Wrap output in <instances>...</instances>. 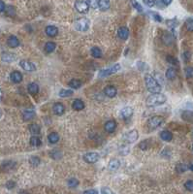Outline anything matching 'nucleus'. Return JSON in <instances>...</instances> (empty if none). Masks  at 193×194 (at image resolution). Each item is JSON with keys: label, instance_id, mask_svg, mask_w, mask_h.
Returning a JSON list of instances; mask_svg holds the SVG:
<instances>
[{"label": "nucleus", "instance_id": "obj_1", "mask_svg": "<svg viewBox=\"0 0 193 194\" xmlns=\"http://www.w3.org/2000/svg\"><path fill=\"white\" fill-rule=\"evenodd\" d=\"M145 84L147 89L152 93H159L161 91V85L152 75L145 76Z\"/></svg>", "mask_w": 193, "mask_h": 194}, {"label": "nucleus", "instance_id": "obj_2", "mask_svg": "<svg viewBox=\"0 0 193 194\" xmlns=\"http://www.w3.org/2000/svg\"><path fill=\"white\" fill-rule=\"evenodd\" d=\"M166 101H167V97L164 94H161L160 92L153 93L152 95H151L147 99V105L151 107H155L164 104Z\"/></svg>", "mask_w": 193, "mask_h": 194}, {"label": "nucleus", "instance_id": "obj_3", "mask_svg": "<svg viewBox=\"0 0 193 194\" xmlns=\"http://www.w3.org/2000/svg\"><path fill=\"white\" fill-rule=\"evenodd\" d=\"M89 24H90V21H89L88 19H87V18H82L80 19H78L76 23H75V27H76V29L79 30V31L85 32L87 30H88Z\"/></svg>", "mask_w": 193, "mask_h": 194}, {"label": "nucleus", "instance_id": "obj_4", "mask_svg": "<svg viewBox=\"0 0 193 194\" xmlns=\"http://www.w3.org/2000/svg\"><path fill=\"white\" fill-rule=\"evenodd\" d=\"M121 69V66H120V64L117 63L115 64L114 66H112L111 68H107V69H104V70H101L99 72V74H98V77L99 78H105V77H109L113 74H115L117 73L118 71H119Z\"/></svg>", "mask_w": 193, "mask_h": 194}, {"label": "nucleus", "instance_id": "obj_5", "mask_svg": "<svg viewBox=\"0 0 193 194\" xmlns=\"http://www.w3.org/2000/svg\"><path fill=\"white\" fill-rule=\"evenodd\" d=\"M75 9L81 14H85L88 13L89 10V5L87 1H82V0H78L74 4Z\"/></svg>", "mask_w": 193, "mask_h": 194}, {"label": "nucleus", "instance_id": "obj_6", "mask_svg": "<svg viewBox=\"0 0 193 194\" xmlns=\"http://www.w3.org/2000/svg\"><path fill=\"white\" fill-rule=\"evenodd\" d=\"M164 121V119L161 116H154L152 117L151 119H148V126L151 127L152 129L157 128L158 126H160L162 124V123Z\"/></svg>", "mask_w": 193, "mask_h": 194}, {"label": "nucleus", "instance_id": "obj_7", "mask_svg": "<svg viewBox=\"0 0 193 194\" xmlns=\"http://www.w3.org/2000/svg\"><path fill=\"white\" fill-rule=\"evenodd\" d=\"M84 160L89 164L96 163L99 160V154L97 153H88L84 155Z\"/></svg>", "mask_w": 193, "mask_h": 194}, {"label": "nucleus", "instance_id": "obj_8", "mask_svg": "<svg viewBox=\"0 0 193 194\" xmlns=\"http://www.w3.org/2000/svg\"><path fill=\"white\" fill-rule=\"evenodd\" d=\"M19 66L23 68L24 70L28 71V72L36 71V66L34 65V63H32L31 61H28V60H20Z\"/></svg>", "mask_w": 193, "mask_h": 194}, {"label": "nucleus", "instance_id": "obj_9", "mask_svg": "<svg viewBox=\"0 0 193 194\" xmlns=\"http://www.w3.org/2000/svg\"><path fill=\"white\" fill-rule=\"evenodd\" d=\"M17 163L13 160H6L4 162H2L1 166H0V171L2 172H8V171H11L13 170L14 168L16 167Z\"/></svg>", "mask_w": 193, "mask_h": 194}, {"label": "nucleus", "instance_id": "obj_10", "mask_svg": "<svg viewBox=\"0 0 193 194\" xmlns=\"http://www.w3.org/2000/svg\"><path fill=\"white\" fill-rule=\"evenodd\" d=\"M139 138V134H138V131L137 130H131L128 132L126 135H125V140L127 143H134L135 141H137Z\"/></svg>", "mask_w": 193, "mask_h": 194}, {"label": "nucleus", "instance_id": "obj_11", "mask_svg": "<svg viewBox=\"0 0 193 194\" xmlns=\"http://www.w3.org/2000/svg\"><path fill=\"white\" fill-rule=\"evenodd\" d=\"M1 59L3 62H7V63H11V62H14L17 60V56L15 54H12V53H3L2 55H1Z\"/></svg>", "mask_w": 193, "mask_h": 194}, {"label": "nucleus", "instance_id": "obj_12", "mask_svg": "<svg viewBox=\"0 0 193 194\" xmlns=\"http://www.w3.org/2000/svg\"><path fill=\"white\" fill-rule=\"evenodd\" d=\"M118 93V90L115 87H113V85H107V87L104 88V94L107 96V97H110V98H114Z\"/></svg>", "mask_w": 193, "mask_h": 194}, {"label": "nucleus", "instance_id": "obj_13", "mask_svg": "<svg viewBox=\"0 0 193 194\" xmlns=\"http://www.w3.org/2000/svg\"><path fill=\"white\" fill-rule=\"evenodd\" d=\"M116 128H117V123L115 120H108L107 123L104 124V129H105V131L106 132H108V133H113L114 131L116 130Z\"/></svg>", "mask_w": 193, "mask_h": 194}, {"label": "nucleus", "instance_id": "obj_14", "mask_svg": "<svg viewBox=\"0 0 193 194\" xmlns=\"http://www.w3.org/2000/svg\"><path fill=\"white\" fill-rule=\"evenodd\" d=\"M45 32L49 37H55L58 34V28L54 25H49L45 28Z\"/></svg>", "mask_w": 193, "mask_h": 194}, {"label": "nucleus", "instance_id": "obj_15", "mask_svg": "<svg viewBox=\"0 0 193 194\" xmlns=\"http://www.w3.org/2000/svg\"><path fill=\"white\" fill-rule=\"evenodd\" d=\"M118 36L121 40H127L129 37V30L125 26H121L118 30Z\"/></svg>", "mask_w": 193, "mask_h": 194}, {"label": "nucleus", "instance_id": "obj_16", "mask_svg": "<svg viewBox=\"0 0 193 194\" xmlns=\"http://www.w3.org/2000/svg\"><path fill=\"white\" fill-rule=\"evenodd\" d=\"M133 114V108L127 106V107H124L122 110L120 111V116L122 117L124 119H127L132 117Z\"/></svg>", "mask_w": 193, "mask_h": 194}, {"label": "nucleus", "instance_id": "obj_17", "mask_svg": "<svg viewBox=\"0 0 193 194\" xmlns=\"http://www.w3.org/2000/svg\"><path fill=\"white\" fill-rule=\"evenodd\" d=\"M10 79H11V81L13 83L19 84L21 81H23V75H21V73L19 71H14L10 75Z\"/></svg>", "mask_w": 193, "mask_h": 194}, {"label": "nucleus", "instance_id": "obj_18", "mask_svg": "<svg viewBox=\"0 0 193 194\" xmlns=\"http://www.w3.org/2000/svg\"><path fill=\"white\" fill-rule=\"evenodd\" d=\"M27 91L31 95H36L37 93L39 92V87H38V84H35V83H30L29 84L27 85Z\"/></svg>", "mask_w": 193, "mask_h": 194}, {"label": "nucleus", "instance_id": "obj_19", "mask_svg": "<svg viewBox=\"0 0 193 194\" xmlns=\"http://www.w3.org/2000/svg\"><path fill=\"white\" fill-rule=\"evenodd\" d=\"M7 44H8V46L10 48H17L19 46V40L16 37V36H10V37L8 38V41H7Z\"/></svg>", "mask_w": 193, "mask_h": 194}, {"label": "nucleus", "instance_id": "obj_20", "mask_svg": "<svg viewBox=\"0 0 193 194\" xmlns=\"http://www.w3.org/2000/svg\"><path fill=\"white\" fill-rule=\"evenodd\" d=\"M72 108L75 111H82L84 109V103L81 99H76L72 103Z\"/></svg>", "mask_w": 193, "mask_h": 194}, {"label": "nucleus", "instance_id": "obj_21", "mask_svg": "<svg viewBox=\"0 0 193 194\" xmlns=\"http://www.w3.org/2000/svg\"><path fill=\"white\" fill-rule=\"evenodd\" d=\"M53 110L55 114L61 116V114H63L64 111H65V108H64V106L61 103H55L53 107Z\"/></svg>", "mask_w": 193, "mask_h": 194}, {"label": "nucleus", "instance_id": "obj_22", "mask_svg": "<svg viewBox=\"0 0 193 194\" xmlns=\"http://www.w3.org/2000/svg\"><path fill=\"white\" fill-rule=\"evenodd\" d=\"M160 138H161V140L165 141V142H170L173 139V134H172V132H170L168 130H163L160 132Z\"/></svg>", "mask_w": 193, "mask_h": 194}, {"label": "nucleus", "instance_id": "obj_23", "mask_svg": "<svg viewBox=\"0 0 193 194\" xmlns=\"http://www.w3.org/2000/svg\"><path fill=\"white\" fill-rule=\"evenodd\" d=\"M34 117H35V112H34V110L27 109V110H24L23 112V118H24V119L25 121L32 119Z\"/></svg>", "mask_w": 193, "mask_h": 194}, {"label": "nucleus", "instance_id": "obj_24", "mask_svg": "<svg viewBox=\"0 0 193 194\" xmlns=\"http://www.w3.org/2000/svg\"><path fill=\"white\" fill-rule=\"evenodd\" d=\"M165 76L166 78L168 79V80H174V79H176L177 77V70L173 67H170L167 69L166 73H165Z\"/></svg>", "mask_w": 193, "mask_h": 194}, {"label": "nucleus", "instance_id": "obj_25", "mask_svg": "<svg viewBox=\"0 0 193 194\" xmlns=\"http://www.w3.org/2000/svg\"><path fill=\"white\" fill-rule=\"evenodd\" d=\"M119 167H120V161L118 159H112L108 165V168L111 171H117Z\"/></svg>", "mask_w": 193, "mask_h": 194}, {"label": "nucleus", "instance_id": "obj_26", "mask_svg": "<svg viewBox=\"0 0 193 194\" xmlns=\"http://www.w3.org/2000/svg\"><path fill=\"white\" fill-rule=\"evenodd\" d=\"M98 8L101 11H107L110 8V0H99Z\"/></svg>", "mask_w": 193, "mask_h": 194}, {"label": "nucleus", "instance_id": "obj_27", "mask_svg": "<svg viewBox=\"0 0 193 194\" xmlns=\"http://www.w3.org/2000/svg\"><path fill=\"white\" fill-rule=\"evenodd\" d=\"M55 48H56V45H55V43H54V42H47L45 44V47H44L45 52L48 53V54L53 53L55 50Z\"/></svg>", "mask_w": 193, "mask_h": 194}, {"label": "nucleus", "instance_id": "obj_28", "mask_svg": "<svg viewBox=\"0 0 193 194\" xmlns=\"http://www.w3.org/2000/svg\"><path fill=\"white\" fill-rule=\"evenodd\" d=\"M68 85L73 89H78L82 87V82L77 80V79H73V80H71L69 83H68Z\"/></svg>", "mask_w": 193, "mask_h": 194}, {"label": "nucleus", "instance_id": "obj_29", "mask_svg": "<svg viewBox=\"0 0 193 194\" xmlns=\"http://www.w3.org/2000/svg\"><path fill=\"white\" fill-rule=\"evenodd\" d=\"M48 140L51 144H56L59 141V135L58 133H55V132H52L51 134H49Z\"/></svg>", "mask_w": 193, "mask_h": 194}, {"label": "nucleus", "instance_id": "obj_30", "mask_svg": "<svg viewBox=\"0 0 193 194\" xmlns=\"http://www.w3.org/2000/svg\"><path fill=\"white\" fill-rule=\"evenodd\" d=\"M189 169V167L187 166V164H183V163H178L177 166H176V171L178 173H184V172H187V170Z\"/></svg>", "mask_w": 193, "mask_h": 194}, {"label": "nucleus", "instance_id": "obj_31", "mask_svg": "<svg viewBox=\"0 0 193 194\" xmlns=\"http://www.w3.org/2000/svg\"><path fill=\"white\" fill-rule=\"evenodd\" d=\"M30 145L32 147H40L42 145V142H41V139L38 137V136L34 135L30 138Z\"/></svg>", "mask_w": 193, "mask_h": 194}, {"label": "nucleus", "instance_id": "obj_32", "mask_svg": "<svg viewBox=\"0 0 193 194\" xmlns=\"http://www.w3.org/2000/svg\"><path fill=\"white\" fill-rule=\"evenodd\" d=\"M29 131H30V133L33 134V135H38V134H40L41 128H40V126H39L38 124H36V123H32V124L29 125Z\"/></svg>", "mask_w": 193, "mask_h": 194}, {"label": "nucleus", "instance_id": "obj_33", "mask_svg": "<svg viewBox=\"0 0 193 194\" xmlns=\"http://www.w3.org/2000/svg\"><path fill=\"white\" fill-rule=\"evenodd\" d=\"M90 53H91V55L93 56L94 58H100V57H101V55H102L101 50H100L99 48H97V47L92 48V49H91V51H90Z\"/></svg>", "mask_w": 193, "mask_h": 194}, {"label": "nucleus", "instance_id": "obj_34", "mask_svg": "<svg viewBox=\"0 0 193 194\" xmlns=\"http://www.w3.org/2000/svg\"><path fill=\"white\" fill-rule=\"evenodd\" d=\"M73 90L72 89H61L59 91V96L60 97H63V98H65V97H70V96H72L73 95Z\"/></svg>", "mask_w": 193, "mask_h": 194}, {"label": "nucleus", "instance_id": "obj_35", "mask_svg": "<svg viewBox=\"0 0 193 194\" xmlns=\"http://www.w3.org/2000/svg\"><path fill=\"white\" fill-rule=\"evenodd\" d=\"M67 184H68L69 188H77V186L79 185V181H78V179H77L76 178H71V179H68Z\"/></svg>", "mask_w": 193, "mask_h": 194}, {"label": "nucleus", "instance_id": "obj_36", "mask_svg": "<svg viewBox=\"0 0 193 194\" xmlns=\"http://www.w3.org/2000/svg\"><path fill=\"white\" fill-rule=\"evenodd\" d=\"M29 163L32 165V166L37 167V166H39V165H40L41 160H40V158L38 156H31L29 158Z\"/></svg>", "mask_w": 193, "mask_h": 194}, {"label": "nucleus", "instance_id": "obj_37", "mask_svg": "<svg viewBox=\"0 0 193 194\" xmlns=\"http://www.w3.org/2000/svg\"><path fill=\"white\" fill-rule=\"evenodd\" d=\"M131 5L133 6V8L136 9L138 12H140V13H143V12H144V8H143L142 5H141L139 2L136 1V0H131Z\"/></svg>", "mask_w": 193, "mask_h": 194}, {"label": "nucleus", "instance_id": "obj_38", "mask_svg": "<svg viewBox=\"0 0 193 194\" xmlns=\"http://www.w3.org/2000/svg\"><path fill=\"white\" fill-rule=\"evenodd\" d=\"M5 11H6V15L9 17H14L16 14V9H15V7H13V6H8Z\"/></svg>", "mask_w": 193, "mask_h": 194}, {"label": "nucleus", "instance_id": "obj_39", "mask_svg": "<svg viewBox=\"0 0 193 194\" xmlns=\"http://www.w3.org/2000/svg\"><path fill=\"white\" fill-rule=\"evenodd\" d=\"M163 42L165 43L166 45L172 44V42H173V37H172V35L169 34V33H166L165 35L163 36Z\"/></svg>", "mask_w": 193, "mask_h": 194}, {"label": "nucleus", "instance_id": "obj_40", "mask_svg": "<svg viewBox=\"0 0 193 194\" xmlns=\"http://www.w3.org/2000/svg\"><path fill=\"white\" fill-rule=\"evenodd\" d=\"M87 2L92 9H97L99 7V0H87Z\"/></svg>", "mask_w": 193, "mask_h": 194}, {"label": "nucleus", "instance_id": "obj_41", "mask_svg": "<svg viewBox=\"0 0 193 194\" xmlns=\"http://www.w3.org/2000/svg\"><path fill=\"white\" fill-rule=\"evenodd\" d=\"M185 27L190 32H193V19H188L185 21Z\"/></svg>", "mask_w": 193, "mask_h": 194}, {"label": "nucleus", "instance_id": "obj_42", "mask_svg": "<svg viewBox=\"0 0 193 194\" xmlns=\"http://www.w3.org/2000/svg\"><path fill=\"white\" fill-rule=\"evenodd\" d=\"M166 60H167L168 63L172 64V65H178V59L176 58V57L172 56V55H167Z\"/></svg>", "mask_w": 193, "mask_h": 194}, {"label": "nucleus", "instance_id": "obj_43", "mask_svg": "<svg viewBox=\"0 0 193 194\" xmlns=\"http://www.w3.org/2000/svg\"><path fill=\"white\" fill-rule=\"evenodd\" d=\"M184 188H185V189H187L188 191L193 192V181H192V179H189V181L184 183Z\"/></svg>", "mask_w": 193, "mask_h": 194}, {"label": "nucleus", "instance_id": "obj_44", "mask_svg": "<svg viewBox=\"0 0 193 194\" xmlns=\"http://www.w3.org/2000/svg\"><path fill=\"white\" fill-rule=\"evenodd\" d=\"M185 76L188 79L193 78V67H187L185 69Z\"/></svg>", "mask_w": 193, "mask_h": 194}, {"label": "nucleus", "instance_id": "obj_45", "mask_svg": "<svg viewBox=\"0 0 193 194\" xmlns=\"http://www.w3.org/2000/svg\"><path fill=\"white\" fill-rule=\"evenodd\" d=\"M139 147H140V149H143V150L148 149V141L145 140V141L141 142V143L139 144Z\"/></svg>", "mask_w": 193, "mask_h": 194}, {"label": "nucleus", "instance_id": "obj_46", "mask_svg": "<svg viewBox=\"0 0 193 194\" xmlns=\"http://www.w3.org/2000/svg\"><path fill=\"white\" fill-rule=\"evenodd\" d=\"M15 186H16V183L14 181H9V182H7V183H6V188L8 189H12V188H15Z\"/></svg>", "mask_w": 193, "mask_h": 194}, {"label": "nucleus", "instance_id": "obj_47", "mask_svg": "<svg viewBox=\"0 0 193 194\" xmlns=\"http://www.w3.org/2000/svg\"><path fill=\"white\" fill-rule=\"evenodd\" d=\"M152 16L153 19L156 20V21H158V23H161V21H162V18L160 17V15H158V14H156V13H152Z\"/></svg>", "mask_w": 193, "mask_h": 194}, {"label": "nucleus", "instance_id": "obj_48", "mask_svg": "<svg viewBox=\"0 0 193 194\" xmlns=\"http://www.w3.org/2000/svg\"><path fill=\"white\" fill-rule=\"evenodd\" d=\"M144 3L148 7H153L155 4V0H144Z\"/></svg>", "mask_w": 193, "mask_h": 194}, {"label": "nucleus", "instance_id": "obj_49", "mask_svg": "<svg viewBox=\"0 0 193 194\" xmlns=\"http://www.w3.org/2000/svg\"><path fill=\"white\" fill-rule=\"evenodd\" d=\"M5 10H6V5H5V3L3 1L0 0V13L4 12Z\"/></svg>", "mask_w": 193, "mask_h": 194}, {"label": "nucleus", "instance_id": "obj_50", "mask_svg": "<svg viewBox=\"0 0 193 194\" xmlns=\"http://www.w3.org/2000/svg\"><path fill=\"white\" fill-rule=\"evenodd\" d=\"M183 59L185 60V61H187V60H189V58H190V53L189 52H185L184 54H183Z\"/></svg>", "mask_w": 193, "mask_h": 194}, {"label": "nucleus", "instance_id": "obj_51", "mask_svg": "<svg viewBox=\"0 0 193 194\" xmlns=\"http://www.w3.org/2000/svg\"><path fill=\"white\" fill-rule=\"evenodd\" d=\"M101 193H113V191L110 190V189H108L107 188H103L101 189Z\"/></svg>", "mask_w": 193, "mask_h": 194}, {"label": "nucleus", "instance_id": "obj_52", "mask_svg": "<svg viewBox=\"0 0 193 194\" xmlns=\"http://www.w3.org/2000/svg\"><path fill=\"white\" fill-rule=\"evenodd\" d=\"M161 1L163 2V4L164 5H170L171 3H172V1H173V0H161Z\"/></svg>", "mask_w": 193, "mask_h": 194}, {"label": "nucleus", "instance_id": "obj_53", "mask_svg": "<svg viewBox=\"0 0 193 194\" xmlns=\"http://www.w3.org/2000/svg\"><path fill=\"white\" fill-rule=\"evenodd\" d=\"M84 193H85V194H88V193H98V191H96V190H94V189H91V190H85V191H84Z\"/></svg>", "mask_w": 193, "mask_h": 194}, {"label": "nucleus", "instance_id": "obj_54", "mask_svg": "<svg viewBox=\"0 0 193 194\" xmlns=\"http://www.w3.org/2000/svg\"><path fill=\"white\" fill-rule=\"evenodd\" d=\"M189 170H191V171H193V164H191V165H189Z\"/></svg>", "mask_w": 193, "mask_h": 194}, {"label": "nucleus", "instance_id": "obj_55", "mask_svg": "<svg viewBox=\"0 0 193 194\" xmlns=\"http://www.w3.org/2000/svg\"><path fill=\"white\" fill-rule=\"evenodd\" d=\"M1 99H2V90L0 89V101H1Z\"/></svg>", "mask_w": 193, "mask_h": 194}, {"label": "nucleus", "instance_id": "obj_56", "mask_svg": "<svg viewBox=\"0 0 193 194\" xmlns=\"http://www.w3.org/2000/svg\"><path fill=\"white\" fill-rule=\"evenodd\" d=\"M1 117H2V111L0 110V119H1Z\"/></svg>", "mask_w": 193, "mask_h": 194}, {"label": "nucleus", "instance_id": "obj_57", "mask_svg": "<svg viewBox=\"0 0 193 194\" xmlns=\"http://www.w3.org/2000/svg\"><path fill=\"white\" fill-rule=\"evenodd\" d=\"M192 149H193V146H192Z\"/></svg>", "mask_w": 193, "mask_h": 194}]
</instances>
